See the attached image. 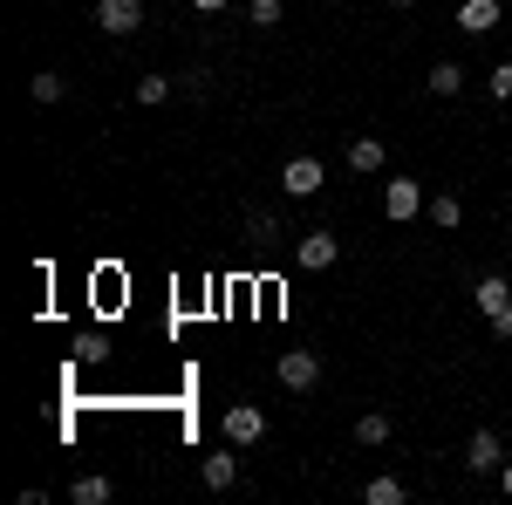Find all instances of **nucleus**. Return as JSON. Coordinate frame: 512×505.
Instances as JSON below:
<instances>
[{"label":"nucleus","mask_w":512,"mask_h":505,"mask_svg":"<svg viewBox=\"0 0 512 505\" xmlns=\"http://www.w3.org/2000/svg\"><path fill=\"white\" fill-rule=\"evenodd\" d=\"M335 260H342V239L328 233V226H315V233L294 239V267H301V273H328Z\"/></svg>","instance_id":"1"},{"label":"nucleus","mask_w":512,"mask_h":505,"mask_svg":"<svg viewBox=\"0 0 512 505\" xmlns=\"http://www.w3.org/2000/svg\"><path fill=\"white\" fill-rule=\"evenodd\" d=\"M219 430H226V444L246 451V444H260V437H267V410H260V403H233V410L219 417Z\"/></svg>","instance_id":"2"},{"label":"nucleus","mask_w":512,"mask_h":505,"mask_svg":"<svg viewBox=\"0 0 512 505\" xmlns=\"http://www.w3.org/2000/svg\"><path fill=\"white\" fill-rule=\"evenodd\" d=\"M321 185H328L321 157H287V164H280V192H287V198H315Z\"/></svg>","instance_id":"3"},{"label":"nucleus","mask_w":512,"mask_h":505,"mask_svg":"<svg viewBox=\"0 0 512 505\" xmlns=\"http://www.w3.org/2000/svg\"><path fill=\"white\" fill-rule=\"evenodd\" d=\"M499 465H506L499 430H472V444H465V471H472V478H499Z\"/></svg>","instance_id":"4"},{"label":"nucleus","mask_w":512,"mask_h":505,"mask_svg":"<svg viewBox=\"0 0 512 505\" xmlns=\"http://www.w3.org/2000/svg\"><path fill=\"white\" fill-rule=\"evenodd\" d=\"M274 376H280V389H294V396H301V389L321 383V355H315V349H287Z\"/></svg>","instance_id":"5"},{"label":"nucleus","mask_w":512,"mask_h":505,"mask_svg":"<svg viewBox=\"0 0 512 505\" xmlns=\"http://www.w3.org/2000/svg\"><path fill=\"white\" fill-rule=\"evenodd\" d=\"M417 212H424V185H417V178H390V185H383V219L403 226V219H417Z\"/></svg>","instance_id":"6"},{"label":"nucleus","mask_w":512,"mask_h":505,"mask_svg":"<svg viewBox=\"0 0 512 505\" xmlns=\"http://www.w3.org/2000/svg\"><path fill=\"white\" fill-rule=\"evenodd\" d=\"M96 28L103 35H137L144 28V0H96Z\"/></svg>","instance_id":"7"},{"label":"nucleus","mask_w":512,"mask_h":505,"mask_svg":"<svg viewBox=\"0 0 512 505\" xmlns=\"http://www.w3.org/2000/svg\"><path fill=\"white\" fill-rule=\"evenodd\" d=\"M499 28V0H458V35H492Z\"/></svg>","instance_id":"8"},{"label":"nucleus","mask_w":512,"mask_h":505,"mask_svg":"<svg viewBox=\"0 0 512 505\" xmlns=\"http://www.w3.org/2000/svg\"><path fill=\"white\" fill-rule=\"evenodd\" d=\"M233 451H239V444L212 451V458L198 465V471H205V492H233V485H239V458H233Z\"/></svg>","instance_id":"9"},{"label":"nucleus","mask_w":512,"mask_h":505,"mask_svg":"<svg viewBox=\"0 0 512 505\" xmlns=\"http://www.w3.org/2000/svg\"><path fill=\"white\" fill-rule=\"evenodd\" d=\"M472 294H478V314H485V321H492L499 308H512V280H506V273H478Z\"/></svg>","instance_id":"10"},{"label":"nucleus","mask_w":512,"mask_h":505,"mask_svg":"<svg viewBox=\"0 0 512 505\" xmlns=\"http://www.w3.org/2000/svg\"><path fill=\"white\" fill-rule=\"evenodd\" d=\"M390 410H362V417H355V444H362V451H383V444H390Z\"/></svg>","instance_id":"11"},{"label":"nucleus","mask_w":512,"mask_h":505,"mask_svg":"<svg viewBox=\"0 0 512 505\" xmlns=\"http://www.w3.org/2000/svg\"><path fill=\"white\" fill-rule=\"evenodd\" d=\"M280 233H287V219H280L274 205H253V212H246V239H253V246H274Z\"/></svg>","instance_id":"12"},{"label":"nucleus","mask_w":512,"mask_h":505,"mask_svg":"<svg viewBox=\"0 0 512 505\" xmlns=\"http://www.w3.org/2000/svg\"><path fill=\"white\" fill-rule=\"evenodd\" d=\"M383 164H390L383 137H355V144H349V171H362V178H369V171H383Z\"/></svg>","instance_id":"13"},{"label":"nucleus","mask_w":512,"mask_h":505,"mask_svg":"<svg viewBox=\"0 0 512 505\" xmlns=\"http://www.w3.org/2000/svg\"><path fill=\"white\" fill-rule=\"evenodd\" d=\"M431 226H437V233H458V226H465V198H458V192H437L431 198Z\"/></svg>","instance_id":"14"},{"label":"nucleus","mask_w":512,"mask_h":505,"mask_svg":"<svg viewBox=\"0 0 512 505\" xmlns=\"http://www.w3.org/2000/svg\"><path fill=\"white\" fill-rule=\"evenodd\" d=\"M69 499H76V505H110V499H117V485H110L103 471H89V478H76V485H69Z\"/></svg>","instance_id":"15"},{"label":"nucleus","mask_w":512,"mask_h":505,"mask_svg":"<svg viewBox=\"0 0 512 505\" xmlns=\"http://www.w3.org/2000/svg\"><path fill=\"white\" fill-rule=\"evenodd\" d=\"M362 499H369V505H403V499H410V485H403V478H390V471H376V478L362 485Z\"/></svg>","instance_id":"16"},{"label":"nucleus","mask_w":512,"mask_h":505,"mask_svg":"<svg viewBox=\"0 0 512 505\" xmlns=\"http://www.w3.org/2000/svg\"><path fill=\"white\" fill-rule=\"evenodd\" d=\"M424 82H431V96H458L465 89V62H437Z\"/></svg>","instance_id":"17"},{"label":"nucleus","mask_w":512,"mask_h":505,"mask_svg":"<svg viewBox=\"0 0 512 505\" xmlns=\"http://www.w3.org/2000/svg\"><path fill=\"white\" fill-rule=\"evenodd\" d=\"M28 96H35V103H62V96H69V82L55 76V69H41V76L28 82Z\"/></svg>","instance_id":"18"},{"label":"nucleus","mask_w":512,"mask_h":505,"mask_svg":"<svg viewBox=\"0 0 512 505\" xmlns=\"http://www.w3.org/2000/svg\"><path fill=\"white\" fill-rule=\"evenodd\" d=\"M171 89H178L171 76H137V103H144V110H151V103H171Z\"/></svg>","instance_id":"19"},{"label":"nucleus","mask_w":512,"mask_h":505,"mask_svg":"<svg viewBox=\"0 0 512 505\" xmlns=\"http://www.w3.org/2000/svg\"><path fill=\"white\" fill-rule=\"evenodd\" d=\"M280 14H287V0H253V28H280Z\"/></svg>","instance_id":"20"},{"label":"nucleus","mask_w":512,"mask_h":505,"mask_svg":"<svg viewBox=\"0 0 512 505\" xmlns=\"http://www.w3.org/2000/svg\"><path fill=\"white\" fill-rule=\"evenodd\" d=\"M178 89H185V96H212V76H205V69H185Z\"/></svg>","instance_id":"21"},{"label":"nucleus","mask_w":512,"mask_h":505,"mask_svg":"<svg viewBox=\"0 0 512 505\" xmlns=\"http://www.w3.org/2000/svg\"><path fill=\"white\" fill-rule=\"evenodd\" d=\"M492 96H499V103H512V62H499V69H492Z\"/></svg>","instance_id":"22"},{"label":"nucleus","mask_w":512,"mask_h":505,"mask_svg":"<svg viewBox=\"0 0 512 505\" xmlns=\"http://www.w3.org/2000/svg\"><path fill=\"white\" fill-rule=\"evenodd\" d=\"M485 328H492V342H512V308H499L492 321H485Z\"/></svg>","instance_id":"23"},{"label":"nucleus","mask_w":512,"mask_h":505,"mask_svg":"<svg viewBox=\"0 0 512 505\" xmlns=\"http://www.w3.org/2000/svg\"><path fill=\"white\" fill-rule=\"evenodd\" d=\"M499 485H506V499H512V458H506V465H499Z\"/></svg>","instance_id":"24"},{"label":"nucleus","mask_w":512,"mask_h":505,"mask_svg":"<svg viewBox=\"0 0 512 505\" xmlns=\"http://www.w3.org/2000/svg\"><path fill=\"white\" fill-rule=\"evenodd\" d=\"M192 7H198V14H219V7H226V0H192Z\"/></svg>","instance_id":"25"},{"label":"nucleus","mask_w":512,"mask_h":505,"mask_svg":"<svg viewBox=\"0 0 512 505\" xmlns=\"http://www.w3.org/2000/svg\"><path fill=\"white\" fill-rule=\"evenodd\" d=\"M390 7H410V0H390Z\"/></svg>","instance_id":"26"}]
</instances>
